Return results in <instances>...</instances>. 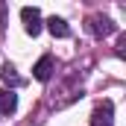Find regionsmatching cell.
I'll list each match as a JSON object with an SVG mask.
<instances>
[{
	"instance_id": "6da1fadb",
	"label": "cell",
	"mask_w": 126,
	"mask_h": 126,
	"mask_svg": "<svg viewBox=\"0 0 126 126\" xmlns=\"http://www.w3.org/2000/svg\"><path fill=\"white\" fill-rule=\"evenodd\" d=\"M114 106H111V100H103L100 106L94 109V114H91V126H114Z\"/></svg>"
},
{
	"instance_id": "7a4b0ae2",
	"label": "cell",
	"mask_w": 126,
	"mask_h": 126,
	"mask_svg": "<svg viewBox=\"0 0 126 126\" xmlns=\"http://www.w3.org/2000/svg\"><path fill=\"white\" fill-rule=\"evenodd\" d=\"M21 18H24V30L35 38V35L41 32V12H38L35 6H24V9H21Z\"/></svg>"
},
{
	"instance_id": "3957f363",
	"label": "cell",
	"mask_w": 126,
	"mask_h": 126,
	"mask_svg": "<svg viewBox=\"0 0 126 126\" xmlns=\"http://www.w3.org/2000/svg\"><path fill=\"white\" fill-rule=\"evenodd\" d=\"M88 30L94 32L97 38H106V35H111V32H114V24H111L109 18H100V15H94V18H88Z\"/></svg>"
},
{
	"instance_id": "277c9868",
	"label": "cell",
	"mask_w": 126,
	"mask_h": 126,
	"mask_svg": "<svg viewBox=\"0 0 126 126\" xmlns=\"http://www.w3.org/2000/svg\"><path fill=\"white\" fill-rule=\"evenodd\" d=\"M32 76L38 79V82H47L50 76H53V56H41L35 67H32Z\"/></svg>"
},
{
	"instance_id": "5b68a950",
	"label": "cell",
	"mask_w": 126,
	"mask_h": 126,
	"mask_svg": "<svg viewBox=\"0 0 126 126\" xmlns=\"http://www.w3.org/2000/svg\"><path fill=\"white\" fill-rule=\"evenodd\" d=\"M15 109H18V94L12 88H3L0 91V114L9 117V114H15Z\"/></svg>"
},
{
	"instance_id": "8992f818",
	"label": "cell",
	"mask_w": 126,
	"mask_h": 126,
	"mask_svg": "<svg viewBox=\"0 0 126 126\" xmlns=\"http://www.w3.org/2000/svg\"><path fill=\"white\" fill-rule=\"evenodd\" d=\"M47 30H50V35H53V38H67V35H70V27L64 24L62 18H56V15L47 21Z\"/></svg>"
},
{
	"instance_id": "52a82bcc",
	"label": "cell",
	"mask_w": 126,
	"mask_h": 126,
	"mask_svg": "<svg viewBox=\"0 0 126 126\" xmlns=\"http://www.w3.org/2000/svg\"><path fill=\"white\" fill-rule=\"evenodd\" d=\"M0 76H3V82H6V85H24V79H21V76L15 73V67H9V64L0 70Z\"/></svg>"
}]
</instances>
